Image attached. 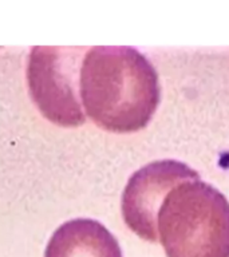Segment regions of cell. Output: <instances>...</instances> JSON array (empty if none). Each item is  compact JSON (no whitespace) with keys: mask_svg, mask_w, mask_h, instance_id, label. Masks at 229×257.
I'll list each match as a JSON object with an SVG mask.
<instances>
[{"mask_svg":"<svg viewBox=\"0 0 229 257\" xmlns=\"http://www.w3.org/2000/svg\"><path fill=\"white\" fill-rule=\"evenodd\" d=\"M83 107L99 127L112 133L144 128L160 103L157 71L144 54L128 46H96L79 70Z\"/></svg>","mask_w":229,"mask_h":257,"instance_id":"6da1fadb","label":"cell"},{"mask_svg":"<svg viewBox=\"0 0 229 257\" xmlns=\"http://www.w3.org/2000/svg\"><path fill=\"white\" fill-rule=\"evenodd\" d=\"M157 228L168 257H229V201L200 178L166 194Z\"/></svg>","mask_w":229,"mask_h":257,"instance_id":"7a4b0ae2","label":"cell"},{"mask_svg":"<svg viewBox=\"0 0 229 257\" xmlns=\"http://www.w3.org/2000/svg\"><path fill=\"white\" fill-rule=\"evenodd\" d=\"M78 50L35 46L28 55L27 82L32 100L48 120L66 127L86 120L75 91Z\"/></svg>","mask_w":229,"mask_h":257,"instance_id":"3957f363","label":"cell"},{"mask_svg":"<svg viewBox=\"0 0 229 257\" xmlns=\"http://www.w3.org/2000/svg\"><path fill=\"white\" fill-rule=\"evenodd\" d=\"M200 176L180 161L161 160L137 170L122 194V214L129 228L146 241H158L157 216L162 201L173 188Z\"/></svg>","mask_w":229,"mask_h":257,"instance_id":"277c9868","label":"cell"},{"mask_svg":"<svg viewBox=\"0 0 229 257\" xmlns=\"http://www.w3.org/2000/svg\"><path fill=\"white\" fill-rule=\"evenodd\" d=\"M44 257H122V250L116 237L99 221L75 218L54 232Z\"/></svg>","mask_w":229,"mask_h":257,"instance_id":"5b68a950","label":"cell"}]
</instances>
